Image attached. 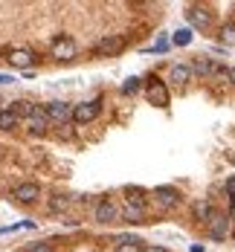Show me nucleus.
I'll return each instance as SVG.
<instances>
[{
  "label": "nucleus",
  "instance_id": "1",
  "mask_svg": "<svg viewBox=\"0 0 235 252\" xmlns=\"http://www.w3.org/2000/svg\"><path fill=\"white\" fill-rule=\"evenodd\" d=\"M119 215H122L125 220H131V223H139V220L145 218V197H142L139 189H128V200L119 209Z\"/></svg>",
  "mask_w": 235,
  "mask_h": 252
},
{
  "label": "nucleus",
  "instance_id": "2",
  "mask_svg": "<svg viewBox=\"0 0 235 252\" xmlns=\"http://www.w3.org/2000/svg\"><path fill=\"white\" fill-rule=\"evenodd\" d=\"M102 113V104L99 101H81V104H73V122H78V125H87V122H93L96 116Z\"/></svg>",
  "mask_w": 235,
  "mask_h": 252
},
{
  "label": "nucleus",
  "instance_id": "3",
  "mask_svg": "<svg viewBox=\"0 0 235 252\" xmlns=\"http://www.w3.org/2000/svg\"><path fill=\"white\" fill-rule=\"evenodd\" d=\"M44 113H47V122L64 125V122H70V116H73V104H67V101H50V104L44 107Z\"/></svg>",
  "mask_w": 235,
  "mask_h": 252
},
{
  "label": "nucleus",
  "instance_id": "4",
  "mask_svg": "<svg viewBox=\"0 0 235 252\" xmlns=\"http://www.w3.org/2000/svg\"><path fill=\"white\" fill-rule=\"evenodd\" d=\"M76 52H78V44L70 35H61V38L52 41V58H58V61H70V58H76Z\"/></svg>",
  "mask_w": 235,
  "mask_h": 252
},
{
  "label": "nucleus",
  "instance_id": "5",
  "mask_svg": "<svg viewBox=\"0 0 235 252\" xmlns=\"http://www.w3.org/2000/svg\"><path fill=\"white\" fill-rule=\"evenodd\" d=\"M145 93H148V101L151 104H157V107H168V87L160 81V78H151L148 81V87H145Z\"/></svg>",
  "mask_w": 235,
  "mask_h": 252
},
{
  "label": "nucleus",
  "instance_id": "6",
  "mask_svg": "<svg viewBox=\"0 0 235 252\" xmlns=\"http://www.w3.org/2000/svg\"><path fill=\"white\" fill-rule=\"evenodd\" d=\"M125 50V35H104L96 44V55H119Z\"/></svg>",
  "mask_w": 235,
  "mask_h": 252
},
{
  "label": "nucleus",
  "instance_id": "7",
  "mask_svg": "<svg viewBox=\"0 0 235 252\" xmlns=\"http://www.w3.org/2000/svg\"><path fill=\"white\" fill-rule=\"evenodd\" d=\"M93 218H96V223H116L122 215H119V206L110 200H102L96 203V212H93Z\"/></svg>",
  "mask_w": 235,
  "mask_h": 252
},
{
  "label": "nucleus",
  "instance_id": "8",
  "mask_svg": "<svg viewBox=\"0 0 235 252\" xmlns=\"http://www.w3.org/2000/svg\"><path fill=\"white\" fill-rule=\"evenodd\" d=\"M192 70L201 73V76H209V78H227V70H224L215 58H198Z\"/></svg>",
  "mask_w": 235,
  "mask_h": 252
},
{
  "label": "nucleus",
  "instance_id": "9",
  "mask_svg": "<svg viewBox=\"0 0 235 252\" xmlns=\"http://www.w3.org/2000/svg\"><path fill=\"white\" fill-rule=\"evenodd\" d=\"M24 125H26V130H29V133H38V136H41V133L47 130V125H50V122H47L44 107H35V110H32V113L24 119Z\"/></svg>",
  "mask_w": 235,
  "mask_h": 252
},
{
  "label": "nucleus",
  "instance_id": "10",
  "mask_svg": "<svg viewBox=\"0 0 235 252\" xmlns=\"http://www.w3.org/2000/svg\"><path fill=\"white\" fill-rule=\"evenodd\" d=\"M154 200L160 203V206H166V209H171V206L180 203V191H177L174 186H157L154 189Z\"/></svg>",
  "mask_w": 235,
  "mask_h": 252
},
{
  "label": "nucleus",
  "instance_id": "11",
  "mask_svg": "<svg viewBox=\"0 0 235 252\" xmlns=\"http://www.w3.org/2000/svg\"><path fill=\"white\" fill-rule=\"evenodd\" d=\"M12 197L18 203H35L41 197V189H38V183H21V186H15Z\"/></svg>",
  "mask_w": 235,
  "mask_h": 252
},
{
  "label": "nucleus",
  "instance_id": "12",
  "mask_svg": "<svg viewBox=\"0 0 235 252\" xmlns=\"http://www.w3.org/2000/svg\"><path fill=\"white\" fill-rule=\"evenodd\" d=\"M230 223H233V220H230L227 215H215V218L209 220V238H212V241H224V238L230 235Z\"/></svg>",
  "mask_w": 235,
  "mask_h": 252
},
{
  "label": "nucleus",
  "instance_id": "13",
  "mask_svg": "<svg viewBox=\"0 0 235 252\" xmlns=\"http://www.w3.org/2000/svg\"><path fill=\"white\" fill-rule=\"evenodd\" d=\"M9 64L18 67V70H29L35 64V52L32 50H12L9 52Z\"/></svg>",
  "mask_w": 235,
  "mask_h": 252
},
{
  "label": "nucleus",
  "instance_id": "14",
  "mask_svg": "<svg viewBox=\"0 0 235 252\" xmlns=\"http://www.w3.org/2000/svg\"><path fill=\"white\" fill-rule=\"evenodd\" d=\"M189 21L195 26H201V29H206V26L212 24V12H209L206 6H192V9H189Z\"/></svg>",
  "mask_w": 235,
  "mask_h": 252
},
{
  "label": "nucleus",
  "instance_id": "15",
  "mask_svg": "<svg viewBox=\"0 0 235 252\" xmlns=\"http://www.w3.org/2000/svg\"><path fill=\"white\" fill-rule=\"evenodd\" d=\"M18 125H21V119H18V113H15L12 107L0 110V130H15Z\"/></svg>",
  "mask_w": 235,
  "mask_h": 252
},
{
  "label": "nucleus",
  "instance_id": "16",
  "mask_svg": "<svg viewBox=\"0 0 235 252\" xmlns=\"http://www.w3.org/2000/svg\"><path fill=\"white\" fill-rule=\"evenodd\" d=\"M195 215H198V220H201V223H206V226H209V220H212L218 212H215V206H212L209 200H203V203H198V206H195Z\"/></svg>",
  "mask_w": 235,
  "mask_h": 252
},
{
  "label": "nucleus",
  "instance_id": "17",
  "mask_svg": "<svg viewBox=\"0 0 235 252\" xmlns=\"http://www.w3.org/2000/svg\"><path fill=\"white\" fill-rule=\"evenodd\" d=\"M168 76H171V81H177V84H186V81L192 78V67H186V64H174Z\"/></svg>",
  "mask_w": 235,
  "mask_h": 252
},
{
  "label": "nucleus",
  "instance_id": "18",
  "mask_svg": "<svg viewBox=\"0 0 235 252\" xmlns=\"http://www.w3.org/2000/svg\"><path fill=\"white\" fill-rule=\"evenodd\" d=\"M116 252H142V241L139 238H119Z\"/></svg>",
  "mask_w": 235,
  "mask_h": 252
},
{
  "label": "nucleus",
  "instance_id": "19",
  "mask_svg": "<svg viewBox=\"0 0 235 252\" xmlns=\"http://www.w3.org/2000/svg\"><path fill=\"white\" fill-rule=\"evenodd\" d=\"M171 41H174L177 47H189V44H192V29H177Z\"/></svg>",
  "mask_w": 235,
  "mask_h": 252
},
{
  "label": "nucleus",
  "instance_id": "20",
  "mask_svg": "<svg viewBox=\"0 0 235 252\" xmlns=\"http://www.w3.org/2000/svg\"><path fill=\"white\" fill-rule=\"evenodd\" d=\"M70 206V197H64V194H55L50 200V212H64Z\"/></svg>",
  "mask_w": 235,
  "mask_h": 252
},
{
  "label": "nucleus",
  "instance_id": "21",
  "mask_svg": "<svg viewBox=\"0 0 235 252\" xmlns=\"http://www.w3.org/2000/svg\"><path fill=\"white\" fill-rule=\"evenodd\" d=\"M221 41H224L227 47H235V24H227L221 29Z\"/></svg>",
  "mask_w": 235,
  "mask_h": 252
},
{
  "label": "nucleus",
  "instance_id": "22",
  "mask_svg": "<svg viewBox=\"0 0 235 252\" xmlns=\"http://www.w3.org/2000/svg\"><path fill=\"white\" fill-rule=\"evenodd\" d=\"M139 87H142V78H128V81H125V84H122V93H136V90H139Z\"/></svg>",
  "mask_w": 235,
  "mask_h": 252
},
{
  "label": "nucleus",
  "instance_id": "23",
  "mask_svg": "<svg viewBox=\"0 0 235 252\" xmlns=\"http://www.w3.org/2000/svg\"><path fill=\"white\" fill-rule=\"evenodd\" d=\"M26 252H52V244H47V241H41V244H32Z\"/></svg>",
  "mask_w": 235,
  "mask_h": 252
},
{
  "label": "nucleus",
  "instance_id": "24",
  "mask_svg": "<svg viewBox=\"0 0 235 252\" xmlns=\"http://www.w3.org/2000/svg\"><path fill=\"white\" fill-rule=\"evenodd\" d=\"M142 252H168L166 247H157V244H148V247H142Z\"/></svg>",
  "mask_w": 235,
  "mask_h": 252
},
{
  "label": "nucleus",
  "instance_id": "25",
  "mask_svg": "<svg viewBox=\"0 0 235 252\" xmlns=\"http://www.w3.org/2000/svg\"><path fill=\"white\" fill-rule=\"evenodd\" d=\"M12 81H15L12 76H3V73H0V84H12Z\"/></svg>",
  "mask_w": 235,
  "mask_h": 252
},
{
  "label": "nucleus",
  "instance_id": "26",
  "mask_svg": "<svg viewBox=\"0 0 235 252\" xmlns=\"http://www.w3.org/2000/svg\"><path fill=\"white\" fill-rule=\"evenodd\" d=\"M227 81H233V84H235V67H233V70H227Z\"/></svg>",
  "mask_w": 235,
  "mask_h": 252
},
{
  "label": "nucleus",
  "instance_id": "27",
  "mask_svg": "<svg viewBox=\"0 0 235 252\" xmlns=\"http://www.w3.org/2000/svg\"><path fill=\"white\" fill-rule=\"evenodd\" d=\"M227 218H230V220L235 223V203H233V209H230V215H227Z\"/></svg>",
  "mask_w": 235,
  "mask_h": 252
},
{
  "label": "nucleus",
  "instance_id": "28",
  "mask_svg": "<svg viewBox=\"0 0 235 252\" xmlns=\"http://www.w3.org/2000/svg\"><path fill=\"white\" fill-rule=\"evenodd\" d=\"M230 232H233V238H235V223H233V229H230Z\"/></svg>",
  "mask_w": 235,
  "mask_h": 252
},
{
  "label": "nucleus",
  "instance_id": "29",
  "mask_svg": "<svg viewBox=\"0 0 235 252\" xmlns=\"http://www.w3.org/2000/svg\"><path fill=\"white\" fill-rule=\"evenodd\" d=\"M233 177H235V174H233Z\"/></svg>",
  "mask_w": 235,
  "mask_h": 252
}]
</instances>
